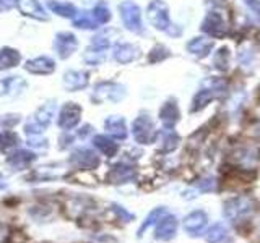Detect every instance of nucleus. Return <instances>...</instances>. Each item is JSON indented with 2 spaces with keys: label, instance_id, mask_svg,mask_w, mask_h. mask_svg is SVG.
Wrapping results in <instances>:
<instances>
[{
  "label": "nucleus",
  "instance_id": "obj_12",
  "mask_svg": "<svg viewBox=\"0 0 260 243\" xmlns=\"http://www.w3.org/2000/svg\"><path fill=\"white\" fill-rule=\"evenodd\" d=\"M81 120V107L75 102L65 104L59 112V118H57V125L62 128L63 132H70L75 128Z\"/></svg>",
  "mask_w": 260,
  "mask_h": 243
},
{
  "label": "nucleus",
  "instance_id": "obj_21",
  "mask_svg": "<svg viewBox=\"0 0 260 243\" xmlns=\"http://www.w3.org/2000/svg\"><path fill=\"white\" fill-rule=\"evenodd\" d=\"M138 49L130 44V43H119L114 46L112 49V55H114V60L117 63H130L134 62L137 57H138Z\"/></svg>",
  "mask_w": 260,
  "mask_h": 243
},
{
  "label": "nucleus",
  "instance_id": "obj_9",
  "mask_svg": "<svg viewBox=\"0 0 260 243\" xmlns=\"http://www.w3.org/2000/svg\"><path fill=\"white\" fill-rule=\"evenodd\" d=\"M202 32H205L207 36L211 37H224L228 32V21L224 20V16L221 12L211 10L205 15V18L202 21L200 26Z\"/></svg>",
  "mask_w": 260,
  "mask_h": 243
},
{
  "label": "nucleus",
  "instance_id": "obj_11",
  "mask_svg": "<svg viewBox=\"0 0 260 243\" xmlns=\"http://www.w3.org/2000/svg\"><path fill=\"white\" fill-rule=\"evenodd\" d=\"M179 230V221L174 214H165L162 216L156 227H154V240L158 241H171Z\"/></svg>",
  "mask_w": 260,
  "mask_h": 243
},
{
  "label": "nucleus",
  "instance_id": "obj_16",
  "mask_svg": "<svg viewBox=\"0 0 260 243\" xmlns=\"http://www.w3.org/2000/svg\"><path fill=\"white\" fill-rule=\"evenodd\" d=\"M181 118V110L176 99H168L159 109V120L165 125V128H174L176 124Z\"/></svg>",
  "mask_w": 260,
  "mask_h": 243
},
{
  "label": "nucleus",
  "instance_id": "obj_10",
  "mask_svg": "<svg viewBox=\"0 0 260 243\" xmlns=\"http://www.w3.org/2000/svg\"><path fill=\"white\" fill-rule=\"evenodd\" d=\"M125 97V88L119 83H112V81H104V83L96 85L93 91V101L103 102V101H111V102H119Z\"/></svg>",
  "mask_w": 260,
  "mask_h": 243
},
{
  "label": "nucleus",
  "instance_id": "obj_20",
  "mask_svg": "<svg viewBox=\"0 0 260 243\" xmlns=\"http://www.w3.org/2000/svg\"><path fill=\"white\" fill-rule=\"evenodd\" d=\"M205 241L207 243H233V237L230 229L223 222H216L205 232Z\"/></svg>",
  "mask_w": 260,
  "mask_h": 243
},
{
  "label": "nucleus",
  "instance_id": "obj_15",
  "mask_svg": "<svg viewBox=\"0 0 260 243\" xmlns=\"http://www.w3.org/2000/svg\"><path fill=\"white\" fill-rule=\"evenodd\" d=\"M36 159H38L36 152H32L29 149H16L7 157V166L13 172H23V170H28Z\"/></svg>",
  "mask_w": 260,
  "mask_h": 243
},
{
  "label": "nucleus",
  "instance_id": "obj_8",
  "mask_svg": "<svg viewBox=\"0 0 260 243\" xmlns=\"http://www.w3.org/2000/svg\"><path fill=\"white\" fill-rule=\"evenodd\" d=\"M70 166L77 170H94L100 167V156L89 148H78L70 154Z\"/></svg>",
  "mask_w": 260,
  "mask_h": 243
},
{
  "label": "nucleus",
  "instance_id": "obj_31",
  "mask_svg": "<svg viewBox=\"0 0 260 243\" xmlns=\"http://www.w3.org/2000/svg\"><path fill=\"white\" fill-rule=\"evenodd\" d=\"M106 51L108 49H104V47H98V46H89L86 49V52L83 55V59L86 63L89 65H98V63H101L104 59H106Z\"/></svg>",
  "mask_w": 260,
  "mask_h": 243
},
{
  "label": "nucleus",
  "instance_id": "obj_43",
  "mask_svg": "<svg viewBox=\"0 0 260 243\" xmlns=\"http://www.w3.org/2000/svg\"><path fill=\"white\" fill-rule=\"evenodd\" d=\"M258 233H260V222H258Z\"/></svg>",
  "mask_w": 260,
  "mask_h": 243
},
{
  "label": "nucleus",
  "instance_id": "obj_28",
  "mask_svg": "<svg viewBox=\"0 0 260 243\" xmlns=\"http://www.w3.org/2000/svg\"><path fill=\"white\" fill-rule=\"evenodd\" d=\"M165 214H168V209L165 208V206H158V208H154L151 213L145 217V221L142 222V225L138 227V230H137V237L138 238H142L143 235H145V232L150 229V227H153V225H156L158 224V221L159 219L165 216Z\"/></svg>",
  "mask_w": 260,
  "mask_h": 243
},
{
  "label": "nucleus",
  "instance_id": "obj_29",
  "mask_svg": "<svg viewBox=\"0 0 260 243\" xmlns=\"http://www.w3.org/2000/svg\"><path fill=\"white\" fill-rule=\"evenodd\" d=\"M26 237L20 230L10 229L7 224L0 222V243H24Z\"/></svg>",
  "mask_w": 260,
  "mask_h": 243
},
{
  "label": "nucleus",
  "instance_id": "obj_24",
  "mask_svg": "<svg viewBox=\"0 0 260 243\" xmlns=\"http://www.w3.org/2000/svg\"><path fill=\"white\" fill-rule=\"evenodd\" d=\"M16 5H18L21 13L32 16V18H36V20H46L47 18L43 5H41L38 0H16Z\"/></svg>",
  "mask_w": 260,
  "mask_h": 243
},
{
  "label": "nucleus",
  "instance_id": "obj_27",
  "mask_svg": "<svg viewBox=\"0 0 260 243\" xmlns=\"http://www.w3.org/2000/svg\"><path fill=\"white\" fill-rule=\"evenodd\" d=\"M20 143H21L20 136L15 132H12V130H4L0 133V152L12 154L13 151L18 149Z\"/></svg>",
  "mask_w": 260,
  "mask_h": 243
},
{
  "label": "nucleus",
  "instance_id": "obj_2",
  "mask_svg": "<svg viewBox=\"0 0 260 243\" xmlns=\"http://www.w3.org/2000/svg\"><path fill=\"white\" fill-rule=\"evenodd\" d=\"M226 89H228V85L223 78H207L202 83V88L195 93L189 110L192 113H197V112L203 110L211 101L223 97Z\"/></svg>",
  "mask_w": 260,
  "mask_h": 243
},
{
  "label": "nucleus",
  "instance_id": "obj_18",
  "mask_svg": "<svg viewBox=\"0 0 260 243\" xmlns=\"http://www.w3.org/2000/svg\"><path fill=\"white\" fill-rule=\"evenodd\" d=\"M77 46V37L70 34V32H60L54 40V49L60 59H67L69 55H72L75 52Z\"/></svg>",
  "mask_w": 260,
  "mask_h": 243
},
{
  "label": "nucleus",
  "instance_id": "obj_33",
  "mask_svg": "<svg viewBox=\"0 0 260 243\" xmlns=\"http://www.w3.org/2000/svg\"><path fill=\"white\" fill-rule=\"evenodd\" d=\"M49 8H51L52 12H55L57 15L60 16H67V18H73L78 12L75 10V7H73L72 4L69 2H54V0H51V2L47 4Z\"/></svg>",
  "mask_w": 260,
  "mask_h": 243
},
{
  "label": "nucleus",
  "instance_id": "obj_32",
  "mask_svg": "<svg viewBox=\"0 0 260 243\" xmlns=\"http://www.w3.org/2000/svg\"><path fill=\"white\" fill-rule=\"evenodd\" d=\"M73 24L77 28H83V29H94L100 24L96 23V20L93 18L91 12H83V13H77L73 16Z\"/></svg>",
  "mask_w": 260,
  "mask_h": 243
},
{
  "label": "nucleus",
  "instance_id": "obj_4",
  "mask_svg": "<svg viewBox=\"0 0 260 243\" xmlns=\"http://www.w3.org/2000/svg\"><path fill=\"white\" fill-rule=\"evenodd\" d=\"M260 159V152L255 146H249V144H242L239 148L233 149V152L230 154V164L233 167H236L238 170H252L255 169V166L258 164Z\"/></svg>",
  "mask_w": 260,
  "mask_h": 243
},
{
  "label": "nucleus",
  "instance_id": "obj_39",
  "mask_svg": "<svg viewBox=\"0 0 260 243\" xmlns=\"http://www.w3.org/2000/svg\"><path fill=\"white\" fill-rule=\"evenodd\" d=\"M242 2H244V5L249 8L250 13L254 15V18L260 24V0H242Z\"/></svg>",
  "mask_w": 260,
  "mask_h": 243
},
{
  "label": "nucleus",
  "instance_id": "obj_37",
  "mask_svg": "<svg viewBox=\"0 0 260 243\" xmlns=\"http://www.w3.org/2000/svg\"><path fill=\"white\" fill-rule=\"evenodd\" d=\"M169 55H171V52H169L168 47L156 46L154 49H151V52L148 55V60H150V63H158V62H162L165 59H168Z\"/></svg>",
  "mask_w": 260,
  "mask_h": 243
},
{
  "label": "nucleus",
  "instance_id": "obj_36",
  "mask_svg": "<svg viewBox=\"0 0 260 243\" xmlns=\"http://www.w3.org/2000/svg\"><path fill=\"white\" fill-rule=\"evenodd\" d=\"M111 211L114 213V216H116L119 221H122V222H132L134 219H135V216L130 213V211H127L124 206L117 205V202H112V205H111Z\"/></svg>",
  "mask_w": 260,
  "mask_h": 243
},
{
  "label": "nucleus",
  "instance_id": "obj_35",
  "mask_svg": "<svg viewBox=\"0 0 260 243\" xmlns=\"http://www.w3.org/2000/svg\"><path fill=\"white\" fill-rule=\"evenodd\" d=\"M193 188L197 190L199 193H211L216 190V178L215 177H203L200 180H197L193 183Z\"/></svg>",
  "mask_w": 260,
  "mask_h": 243
},
{
  "label": "nucleus",
  "instance_id": "obj_14",
  "mask_svg": "<svg viewBox=\"0 0 260 243\" xmlns=\"http://www.w3.org/2000/svg\"><path fill=\"white\" fill-rule=\"evenodd\" d=\"M135 169L134 166L127 164V162H117L114 164L108 174V182L112 185H124V183H130L135 180Z\"/></svg>",
  "mask_w": 260,
  "mask_h": 243
},
{
  "label": "nucleus",
  "instance_id": "obj_40",
  "mask_svg": "<svg viewBox=\"0 0 260 243\" xmlns=\"http://www.w3.org/2000/svg\"><path fill=\"white\" fill-rule=\"evenodd\" d=\"M18 122H20V115H13V113H10V115L2 117L0 124H2L4 130H10V128H13L16 124H18Z\"/></svg>",
  "mask_w": 260,
  "mask_h": 243
},
{
  "label": "nucleus",
  "instance_id": "obj_41",
  "mask_svg": "<svg viewBox=\"0 0 260 243\" xmlns=\"http://www.w3.org/2000/svg\"><path fill=\"white\" fill-rule=\"evenodd\" d=\"M13 5H16V0H0V10H10Z\"/></svg>",
  "mask_w": 260,
  "mask_h": 243
},
{
  "label": "nucleus",
  "instance_id": "obj_23",
  "mask_svg": "<svg viewBox=\"0 0 260 243\" xmlns=\"http://www.w3.org/2000/svg\"><path fill=\"white\" fill-rule=\"evenodd\" d=\"M93 146L106 157H114L119 151V144L114 141V138H111L108 135L93 136Z\"/></svg>",
  "mask_w": 260,
  "mask_h": 243
},
{
  "label": "nucleus",
  "instance_id": "obj_5",
  "mask_svg": "<svg viewBox=\"0 0 260 243\" xmlns=\"http://www.w3.org/2000/svg\"><path fill=\"white\" fill-rule=\"evenodd\" d=\"M119 12H120V20L124 23V26L135 32V34H142L143 32V20H142V12L140 7H138L132 0H125L119 5Z\"/></svg>",
  "mask_w": 260,
  "mask_h": 243
},
{
  "label": "nucleus",
  "instance_id": "obj_38",
  "mask_svg": "<svg viewBox=\"0 0 260 243\" xmlns=\"http://www.w3.org/2000/svg\"><path fill=\"white\" fill-rule=\"evenodd\" d=\"M228 65H230V52L226 47H221L215 55V67L219 70H226Z\"/></svg>",
  "mask_w": 260,
  "mask_h": 243
},
{
  "label": "nucleus",
  "instance_id": "obj_17",
  "mask_svg": "<svg viewBox=\"0 0 260 243\" xmlns=\"http://www.w3.org/2000/svg\"><path fill=\"white\" fill-rule=\"evenodd\" d=\"M187 51L189 54H192L193 57H197V59H205V57L210 55V52L213 51V40L207 36H197L190 39L189 43H187Z\"/></svg>",
  "mask_w": 260,
  "mask_h": 243
},
{
  "label": "nucleus",
  "instance_id": "obj_25",
  "mask_svg": "<svg viewBox=\"0 0 260 243\" xmlns=\"http://www.w3.org/2000/svg\"><path fill=\"white\" fill-rule=\"evenodd\" d=\"M24 68L31 73H36V75H47V73L54 71L55 63L49 59V57H38V59L29 60Z\"/></svg>",
  "mask_w": 260,
  "mask_h": 243
},
{
  "label": "nucleus",
  "instance_id": "obj_30",
  "mask_svg": "<svg viewBox=\"0 0 260 243\" xmlns=\"http://www.w3.org/2000/svg\"><path fill=\"white\" fill-rule=\"evenodd\" d=\"M20 62V54L13 51V49H2L0 51V70H7L15 67Z\"/></svg>",
  "mask_w": 260,
  "mask_h": 243
},
{
  "label": "nucleus",
  "instance_id": "obj_13",
  "mask_svg": "<svg viewBox=\"0 0 260 243\" xmlns=\"http://www.w3.org/2000/svg\"><path fill=\"white\" fill-rule=\"evenodd\" d=\"M208 224V216L205 211L195 209L190 214H187L184 217V230L190 235V237H200L202 232L205 230V227Z\"/></svg>",
  "mask_w": 260,
  "mask_h": 243
},
{
  "label": "nucleus",
  "instance_id": "obj_26",
  "mask_svg": "<svg viewBox=\"0 0 260 243\" xmlns=\"http://www.w3.org/2000/svg\"><path fill=\"white\" fill-rule=\"evenodd\" d=\"M88 85V75L85 71H69L63 76V86L69 91H77Z\"/></svg>",
  "mask_w": 260,
  "mask_h": 243
},
{
  "label": "nucleus",
  "instance_id": "obj_6",
  "mask_svg": "<svg viewBox=\"0 0 260 243\" xmlns=\"http://www.w3.org/2000/svg\"><path fill=\"white\" fill-rule=\"evenodd\" d=\"M132 135H134V140L138 144H151L156 141V138H158L156 127H154L153 120L146 115V113H142V115H138L134 120Z\"/></svg>",
  "mask_w": 260,
  "mask_h": 243
},
{
  "label": "nucleus",
  "instance_id": "obj_44",
  "mask_svg": "<svg viewBox=\"0 0 260 243\" xmlns=\"http://www.w3.org/2000/svg\"><path fill=\"white\" fill-rule=\"evenodd\" d=\"M0 180H2V174H0Z\"/></svg>",
  "mask_w": 260,
  "mask_h": 243
},
{
  "label": "nucleus",
  "instance_id": "obj_34",
  "mask_svg": "<svg viewBox=\"0 0 260 243\" xmlns=\"http://www.w3.org/2000/svg\"><path fill=\"white\" fill-rule=\"evenodd\" d=\"M91 15H93V18L96 20V23L100 24V26H101V24H106L111 20V10L104 2L96 4V7L91 10Z\"/></svg>",
  "mask_w": 260,
  "mask_h": 243
},
{
  "label": "nucleus",
  "instance_id": "obj_1",
  "mask_svg": "<svg viewBox=\"0 0 260 243\" xmlns=\"http://www.w3.org/2000/svg\"><path fill=\"white\" fill-rule=\"evenodd\" d=\"M255 211H257V201L252 196H247V194L233 196L230 199H226L223 205V216L233 225L247 222L255 214Z\"/></svg>",
  "mask_w": 260,
  "mask_h": 243
},
{
  "label": "nucleus",
  "instance_id": "obj_7",
  "mask_svg": "<svg viewBox=\"0 0 260 243\" xmlns=\"http://www.w3.org/2000/svg\"><path fill=\"white\" fill-rule=\"evenodd\" d=\"M55 113V105L54 104H46L43 105L35 115L28 120V124L24 125V132L28 136H39L44 130L49 127V124L52 122V117Z\"/></svg>",
  "mask_w": 260,
  "mask_h": 243
},
{
  "label": "nucleus",
  "instance_id": "obj_3",
  "mask_svg": "<svg viewBox=\"0 0 260 243\" xmlns=\"http://www.w3.org/2000/svg\"><path fill=\"white\" fill-rule=\"evenodd\" d=\"M148 20L158 31H165L169 36H181L182 28L174 24L169 16V7L165 0H151L146 8Z\"/></svg>",
  "mask_w": 260,
  "mask_h": 243
},
{
  "label": "nucleus",
  "instance_id": "obj_42",
  "mask_svg": "<svg viewBox=\"0 0 260 243\" xmlns=\"http://www.w3.org/2000/svg\"><path fill=\"white\" fill-rule=\"evenodd\" d=\"M255 133L260 136V122H258V124H257V127H255Z\"/></svg>",
  "mask_w": 260,
  "mask_h": 243
},
{
  "label": "nucleus",
  "instance_id": "obj_19",
  "mask_svg": "<svg viewBox=\"0 0 260 243\" xmlns=\"http://www.w3.org/2000/svg\"><path fill=\"white\" fill-rule=\"evenodd\" d=\"M104 128L108 135L114 140H119V141H124L127 140L128 136V130H127V124L125 120L119 117V115H112V117H108L104 122Z\"/></svg>",
  "mask_w": 260,
  "mask_h": 243
},
{
  "label": "nucleus",
  "instance_id": "obj_22",
  "mask_svg": "<svg viewBox=\"0 0 260 243\" xmlns=\"http://www.w3.org/2000/svg\"><path fill=\"white\" fill-rule=\"evenodd\" d=\"M159 138V151L169 154L174 152L179 148V143H181V136H179L174 128H165L161 133H158Z\"/></svg>",
  "mask_w": 260,
  "mask_h": 243
}]
</instances>
